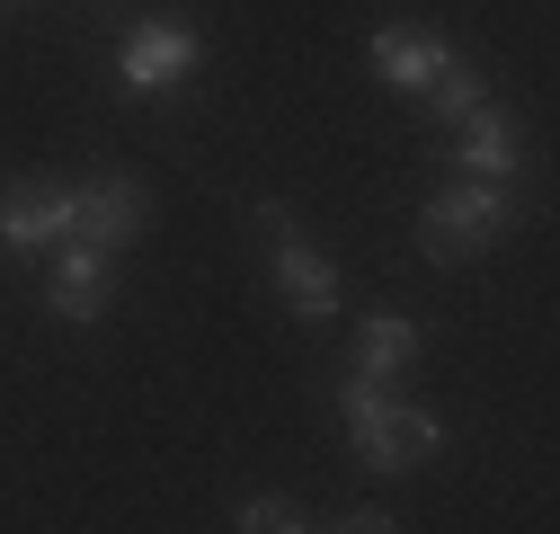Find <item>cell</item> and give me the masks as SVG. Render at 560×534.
<instances>
[{
    "instance_id": "cell-1",
    "label": "cell",
    "mask_w": 560,
    "mask_h": 534,
    "mask_svg": "<svg viewBox=\"0 0 560 534\" xmlns=\"http://www.w3.org/2000/svg\"><path fill=\"white\" fill-rule=\"evenodd\" d=\"M338 419H347L357 463H374V473H409V463H436L454 445L445 410H428V400H409L374 374H338Z\"/></svg>"
},
{
    "instance_id": "cell-2",
    "label": "cell",
    "mask_w": 560,
    "mask_h": 534,
    "mask_svg": "<svg viewBox=\"0 0 560 534\" xmlns=\"http://www.w3.org/2000/svg\"><path fill=\"white\" fill-rule=\"evenodd\" d=\"M525 223V206L508 187H480V178H445L428 206H418V249H428L436 267H471L489 241H508Z\"/></svg>"
},
{
    "instance_id": "cell-3",
    "label": "cell",
    "mask_w": 560,
    "mask_h": 534,
    "mask_svg": "<svg viewBox=\"0 0 560 534\" xmlns=\"http://www.w3.org/2000/svg\"><path fill=\"white\" fill-rule=\"evenodd\" d=\"M249 223H258V241H267L276 294L294 303V321H312V329H320V321H338V303H347V294H338V267H329V258L303 241V223H294L285 206H276V196H249Z\"/></svg>"
},
{
    "instance_id": "cell-4",
    "label": "cell",
    "mask_w": 560,
    "mask_h": 534,
    "mask_svg": "<svg viewBox=\"0 0 560 534\" xmlns=\"http://www.w3.org/2000/svg\"><path fill=\"white\" fill-rule=\"evenodd\" d=\"M143 232H152V187L133 178V170H90V178H72V241L125 258Z\"/></svg>"
},
{
    "instance_id": "cell-5",
    "label": "cell",
    "mask_w": 560,
    "mask_h": 534,
    "mask_svg": "<svg viewBox=\"0 0 560 534\" xmlns=\"http://www.w3.org/2000/svg\"><path fill=\"white\" fill-rule=\"evenodd\" d=\"M196 72H205V36L187 19H133L125 27V54H116V81L125 90L161 98V90H187Z\"/></svg>"
},
{
    "instance_id": "cell-6",
    "label": "cell",
    "mask_w": 560,
    "mask_h": 534,
    "mask_svg": "<svg viewBox=\"0 0 560 534\" xmlns=\"http://www.w3.org/2000/svg\"><path fill=\"white\" fill-rule=\"evenodd\" d=\"M0 241H10L19 258L62 249V241H72V178H54V170L19 178L10 196H0Z\"/></svg>"
},
{
    "instance_id": "cell-7",
    "label": "cell",
    "mask_w": 560,
    "mask_h": 534,
    "mask_svg": "<svg viewBox=\"0 0 560 534\" xmlns=\"http://www.w3.org/2000/svg\"><path fill=\"white\" fill-rule=\"evenodd\" d=\"M54 258V277H45V312L54 321H72V329H98L107 321V294H116V258L90 249V241H62L45 249Z\"/></svg>"
},
{
    "instance_id": "cell-8",
    "label": "cell",
    "mask_w": 560,
    "mask_h": 534,
    "mask_svg": "<svg viewBox=\"0 0 560 534\" xmlns=\"http://www.w3.org/2000/svg\"><path fill=\"white\" fill-rule=\"evenodd\" d=\"M454 170L480 178V187H516V178H525V134H516V116L471 107V116L454 125Z\"/></svg>"
},
{
    "instance_id": "cell-9",
    "label": "cell",
    "mask_w": 560,
    "mask_h": 534,
    "mask_svg": "<svg viewBox=\"0 0 560 534\" xmlns=\"http://www.w3.org/2000/svg\"><path fill=\"white\" fill-rule=\"evenodd\" d=\"M365 62H374V81L428 98V81L454 62V45H445L436 27H418V19H392V27H374V36H365Z\"/></svg>"
},
{
    "instance_id": "cell-10",
    "label": "cell",
    "mask_w": 560,
    "mask_h": 534,
    "mask_svg": "<svg viewBox=\"0 0 560 534\" xmlns=\"http://www.w3.org/2000/svg\"><path fill=\"white\" fill-rule=\"evenodd\" d=\"M418 348H428V329H418L409 312H365V321H357V357H347V374L400 383V374L418 365Z\"/></svg>"
},
{
    "instance_id": "cell-11",
    "label": "cell",
    "mask_w": 560,
    "mask_h": 534,
    "mask_svg": "<svg viewBox=\"0 0 560 534\" xmlns=\"http://www.w3.org/2000/svg\"><path fill=\"white\" fill-rule=\"evenodd\" d=\"M471 107H489V81L471 72V62H445V72L428 81V116H436V125H463Z\"/></svg>"
},
{
    "instance_id": "cell-12",
    "label": "cell",
    "mask_w": 560,
    "mask_h": 534,
    "mask_svg": "<svg viewBox=\"0 0 560 534\" xmlns=\"http://www.w3.org/2000/svg\"><path fill=\"white\" fill-rule=\"evenodd\" d=\"M232 534H312V525H303V516H294V508H285V499H249V508H241V525H232Z\"/></svg>"
},
{
    "instance_id": "cell-13",
    "label": "cell",
    "mask_w": 560,
    "mask_h": 534,
    "mask_svg": "<svg viewBox=\"0 0 560 534\" xmlns=\"http://www.w3.org/2000/svg\"><path fill=\"white\" fill-rule=\"evenodd\" d=\"M312 534H400V525H392V508H347L338 525H312Z\"/></svg>"
},
{
    "instance_id": "cell-14",
    "label": "cell",
    "mask_w": 560,
    "mask_h": 534,
    "mask_svg": "<svg viewBox=\"0 0 560 534\" xmlns=\"http://www.w3.org/2000/svg\"><path fill=\"white\" fill-rule=\"evenodd\" d=\"M10 10H27V0H0V19H10Z\"/></svg>"
}]
</instances>
